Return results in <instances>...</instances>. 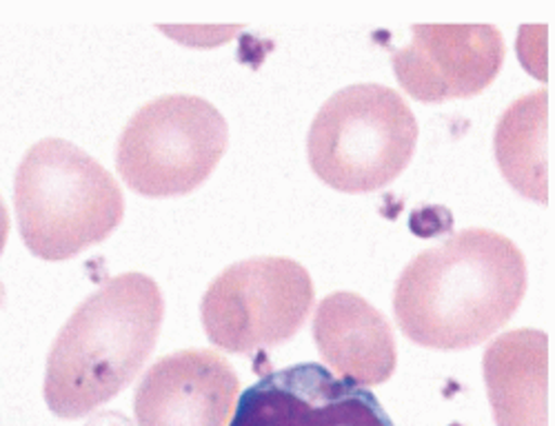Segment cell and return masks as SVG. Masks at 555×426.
<instances>
[{
  "instance_id": "6da1fadb",
  "label": "cell",
  "mask_w": 555,
  "mask_h": 426,
  "mask_svg": "<svg viewBox=\"0 0 555 426\" xmlns=\"http://www.w3.org/2000/svg\"><path fill=\"white\" fill-rule=\"evenodd\" d=\"M525 294L527 262L516 243L491 229H465L404 267L393 313L411 343L457 351L498 334Z\"/></svg>"
},
{
  "instance_id": "7a4b0ae2",
  "label": "cell",
  "mask_w": 555,
  "mask_h": 426,
  "mask_svg": "<svg viewBox=\"0 0 555 426\" xmlns=\"http://www.w3.org/2000/svg\"><path fill=\"white\" fill-rule=\"evenodd\" d=\"M165 318L156 280L122 273L91 294L65 322L44 369V400L76 419L116 398L150 360Z\"/></svg>"
},
{
  "instance_id": "3957f363",
  "label": "cell",
  "mask_w": 555,
  "mask_h": 426,
  "mask_svg": "<svg viewBox=\"0 0 555 426\" xmlns=\"http://www.w3.org/2000/svg\"><path fill=\"white\" fill-rule=\"evenodd\" d=\"M25 247L61 262L107 241L125 216L114 176L63 138H44L25 154L14 186Z\"/></svg>"
},
{
  "instance_id": "277c9868",
  "label": "cell",
  "mask_w": 555,
  "mask_h": 426,
  "mask_svg": "<svg viewBox=\"0 0 555 426\" xmlns=\"http://www.w3.org/2000/svg\"><path fill=\"white\" fill-rule=\"evenodd\" d=\"M418 122L398 91L360 82L336 91L315 114L307 156L313 173L338 192L369 194L411 163Z\"/></svg>"
},
{
  "instance_id": "5b68a950",
  "label": "cell",
  "mask_w": 555,
  "mask_h": 426,
  "mask_svg": "<svg viewBox=\"0 0 555 426\" xmlns=\"http://www.w3.org/2000/svg\"><path fill=\"white\" fill-rule=\"evenodd\" d=\"M227 145V120L209 101L169 93L131 116L118 140L116 167L135 194L176 198L196 192Z\"/></svg>"
},
{
  "instance_id": "8992f818",
  "label": "cell",
  "mask_w": 555,
  "mask_h": 426,
  "mask_svg": "<svg viewBox=\"0 0 555 426\" xmlns=\"http://www.w3.org/2000/svg\"><path fill=\"white\" fill-rule=\"evenodd\" d=\"M313 305L309 271L281 256L227 267L203 298L207 338L229 353H251L292 340Z\"/></svg>"
},
{
  "instance_id": "52a82bcc",
  "label": "cell",
  "mask_w": 555,
  "mask_h": 426,
  "mask_svg": "<svg viewBox=\"0 0 555 426\" xmlns=\"http://www.w3.org/2000/svg\"><path fill=\"white\" fill-rule=\"evenodd\" d=\"M229 426H396L378 398L305 362L269 371L238 400Z\"/></svg>"
},
{
  "instance_id": "ba28073f",
  "label": "cell",
  "mask_w": 555,
  "mask_h": 426,
  "mask_svg": "<svg viewBox=\"0 0 555 426\" xmlns=\"http://www.w3.org/2000/svg\"><path fill=\"white\" fill-rule=\"evenodd\" d=\"M393 54L400 87L421 103L472 99L502 69L504 40L493 25H415Z\"/></svg>"
},
{
  "instance_id": "9c48e42d",
  "label": "cell",
  "mask_w": 555,
  "mask_h": 426,
  "mask_svg": "<svg viewBox=\"0 0 555 426\" xmlns=\"http://www.w3.org/2000/svg\"><path fill=\"white\" fill-rule=\"evenodd\" d=\"M241 391L236 371L216 351L160 358L135 389L138 426H227Z\"/></svg>"
},
{
  "instance_id": "30bf717a",
  "label": "cell",
  "mask_w": 555,
  "mask_h": 426,
  "mask_svg": "<svg viewBox=\"0 0 555 426\" xmlns=\"http://www.w3.org/2000/svg\"><path fill=\"white\" fill-rule=\"evenodd\" d=\"M313 340L325 362L358 387L383 385L396 371L391 324L358 294L338 292L318 305Z\"/></svg>"
},
{
  "instance_id": "8fae6325",
  "label": "cell",
  "mask_w": 555,
  "mask_h": 426,
  "mask_svg": "<svg viewBox=\"0 0 555 426\" xmlns=\"http://www.w3.org/2000/svg\"><path fill=\"white\" fill-rule=\"evenodd\" d=\"M485 383L498 426H548V336L518 328L485 353Z\"/></svg>"
},
{
  "instance_id": "7c38bea8",
  "label": "cell",
  "mask_w": 555,
  "mask_h": 426,
  "mask_svg": "<svg viewBox=\"0 0 555 426\" xmlns=\"http://www.w3.org/2000/svg\"><path fill=\"white\" fill-rule=\"evenodd\" d=\"M495 158L514 189L538 203L548 198V93L540 89L508 107L495 129Z\"/></svg>"
},
{
  "instance_id": "4fadbf2b",
  "label": "cell",
  "mask_w": 555,
  "mask_h": 426,
  "mask_svg": "<svg viewBox=\"0 0 555 426\" xmlns=\"http://www.w3.org/2000/svg\"><path fill=\"white\" fill-rule=\"evenodd\" d=\"M8 235H10V214L3 198H0V254H3L8 245Z\"/></svg>"
}]
</instances>
